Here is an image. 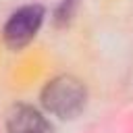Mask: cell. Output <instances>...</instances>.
<instances>
[{
    "label": "cell",
    "mask_w": 133,
    "mask_h": 133,
    "mask_svg": "<svg viewBox=\"0 0 133 133\" xmlns=\"http://www.w3.org/2000/svg\"><path fill=\"white\" fill-rule=\"evenodd\" d=\"M87 102L85 83L73 75H58L42 89V106L58 118H75Z\"/></svg>",
    "instance_id": "6da1fadb"
},
{
    "label": "cell",
    "mask_w": 133,
    "mask_h": 133,
    "mask_svg": "<svg viewBox=\"0 0 133 133\" xmlns=\"http://www.w3.org/2000/svg\"><path fill=\"white\" fill-rule=\"evenodd\" d=\"M8 133H54L52 123L29 104H15L6 116Z\"/></svg>",
    "instance_id": "3957f363"
},
{
    "label": "cell",
    "mask_w": 133,
    "mask_h": 133,
    "mask_svg": "<svg viewBox=\"0 0 133 133\" xmlns=\"http://www.w3.org/2000/svg\"><path fill=\"white\" fill-rule=\"evenodd\" d=\"M44 17H46V12H44V6H39V4H27V6H21L19 10H15L2 29L4 44L10 50L25 48L39 31Z\"/></svg>",
    "instance_id": "7a4b0ae2"
},
{
    "label": "cell",
    "mask_w": 133,
    "mask_h": 133,
    "mask_svg": "<svg viewBox=\"0 0 133 133\" xmlns=\"http://www.w3.org/2000/svg\"><path fill=\"white\" fill-rule=\"evenodd\" d=\"M77 2H79V0H62V4H60V6H58V10H56V23H58V25L66 23V21L73 17Z\"/></svg>",
    "instance_id": "277c9868"
}]
</instances>
